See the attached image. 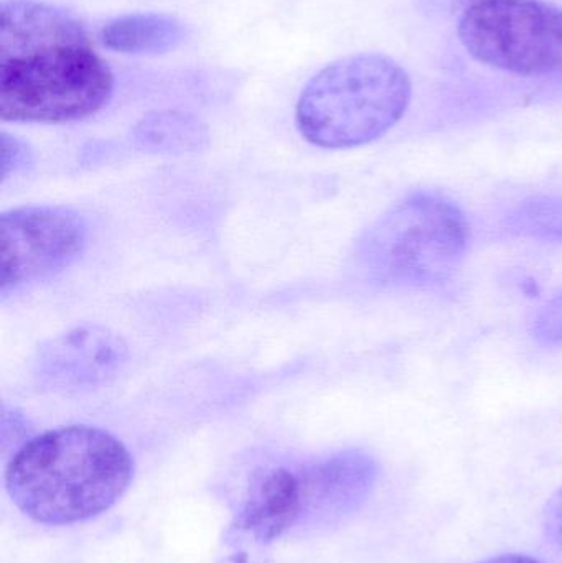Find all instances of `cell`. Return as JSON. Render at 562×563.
<instances>
[{"mask_svg": "<svg viewBox=\"0 0 562 563\" xmlns=\"http://www.w3.org/2000/svg\"><path fill=\"white\" fill-rule=\"evenodd\" d=\"M411 98V78L395 59L379 53L345 56L307 82L297 101V128L317 147H362L392 131Z\"/></svg>", "mask_w": 562, "mask_h": 563, "instance_id": "obj_3", "label": "cell"}, {"mask_svg": "<svg viewBox=\"0 0 562 563\" xmlns=\"http://www.w3.org/2000/svg\"><path fill=\"white\" fill-rule=\"evenodd\" d=\"M300 466H271L254 473L233 528L257 544H269L302 526Z\"/></svg>", "mask_w": 562, "mask_h": 563, "instance_id": "obj_9", "label": "cell"}, {"mask_svg": "<svg viewBox=\"0 0 562 563\" xmlns=\"http://www.w3.org/2000/svg\"><path fill=\"white\" fill-rule=\"evenodd\" d=\"M135 144L154 154H187L203 148L208 142L207 125L180 111L152 112L134 129Z\"/></svg>", "mask_w": 562, "mask_h": 563, "instance_id": "obj_11", "label": "cell"}, {"mask_svg": "<svg viewBox=\"0 0 562 563\" xmlns=\"http://www.w3.org/2000/svg\"><path fill=\"white\" fill-rule=\"evenodd\" d=\"M106 48L124 55H162L177 49L187 40L188 30L180 20L162 13H132L102 26Z\"/></svg>", "mask_w": 562, "mask_h": 563, "instance_id": "obj_10", "label": "cell"}, {"mask_svg": "<svg viewBox=\"0 0 562 563\" xmlns=\"http://www.w3.org/2000/svg\"><path fill=\"white\" fill-rule=\"evenodd\" d=\"M128 446L106 430L66 426L30 439L5 468L13 505L36 525L69 526L98 518L134 478Z\"/></svg>", "mask_w": 562, "mask_h": 563, "instance_id": "obj_2", "label": "cell"}, {"mask_svg": "<svg viewBox=\"0 0 562 563\" xmlns=\"http://www.w3.org/2000/svg\"><path fill=\"white\" fill-rule=\"evenodd\" d=\"M543 528L547 538L562 549V488L554 493L543 512Z\"/></svg>", "mask_w": 562, "mask_h": 563, "instance_id": "obj_16", "label": "cell"}, {"mask_svg": "<svg viewBox=\"0 0 562 563\" xmlns=\"http://www.w3.org/2000/svg\"><path fill=\"white\" fill-rule=\"evenodd\" d=\"M533 333L544 346L562 347V291L541 308Z\"/></svg>", "mask_w": 562, "mask_h": 563, "instance_id": "obj_13", "label": "cell"}, {"mask_svg": "<svg viewBox=\"0 0 562 563\" xmlns=\"http://www.w3.org/2000/svg\"><path fill=\"white\" fill-rule=\"evenodd\" d=\"M471 227L458 205L419 191L389 208L360 241L356 263L378 287L426 288L442 284L467 254Z\"/></svg>", "mask_w": 562, "mask_h": 563, "instance_id": "obj_4", "label": "cell"}, {"mask_svg": "<svg viewBox=\"0 0 562 563\" xmlns=\"http://www.w3.org/2000/svg\"><path fill=\"white\" fill-rule=\"evenodd\" d=\"M459 38L482 65L518 76L562 73V10L541 0H477Z\"/></svg>", "mask_w": 562, "mask_h": 563, "instance_id": "obj_5", "label": "cell"}, {"mask_svg": "<svg viewBox=\"0 0 562 563\" xmlns=\"http://www.w3.org/2000/svg\"><path fill=\"white\" fill-rule=\"evenodd\" d=\"M508 224L521 236L543 243H562V198H530L511 213Z\"/></svg>", "mask_w": 562, "mask_h": 563, "instance_id": "obj_12", "label": "cell"}, {"mask_svg": "<svg viewBox=\"0 0 562 563\" xmlns=\"http://www.w3.org/2000/svg\"><path fill=\"white\" fill-rule=\"evenodd\" d=\"M30 426L22 412L16 409L2 410V450L3 453L12 446L19 445L22 449L29 442Z\"/></svg>", "mask_w": 562, "mask_h": 563, "instance_id": "obj_15", "label": "cell"}, {"mask_svg": "<svg viewBox=\"0 0 562 563\" xmlns=\"http://www.w3.org/2000/svg\"><path fill=\"white\" fill-rule=\"evenodd\" d=\"M128 356L121 336L98 324H81L40 347L33 376L53 393H88L115 379Z\"/></svg>", "mask_w": 562, "mask_h": 563, "instance_id": "obj_7", "label": "cell"}, {"mask_svg": "<svg viewBox=\"0 0 562 563\" xmlns=\"http://www.w3.org/2000/svg\"><path fill=\"white\" fill-rule=\"evenodd\" d=\"M481 563H543L538 561V559L530 558V555H521V554H505L498 555V558L488 559V561Z\"/></svg>", "mask_w": 562, "mask_h": 563, "instance_id": "obj_17", "label": "cell"}, {"mask_svg": "<svg viewBox=\"0 0 562 563\" xmlns=\"http://www.w3.org/2000/svg\"><path fill=\"white\" fill-rule=\"evenodd\" d=\"M88 227L75 211L59 207H23L0 217L2 297L62 271L85 251Z\"/></svg>", "mask_w": 562, "mask_h": 563, "instance_id": "obj_6", "label": "cell"}, {"mask_svg": "<svg viewBox=\"0 0 562 563\" xmlns=\"http://www.w3.org/2000/svg\"><path fill=\"white\" fill-rule=\"evenodd\" d=\"M2 184H5L9 178L16 177L19 174L29 170L33 165V152L25 142L20 141L15 135L2 132Z\"/></svg>", "mask_w": 562, "mask_h": 563, "instance_id": "obj_14", "label": "cell"}, {"mask_svg": "<svg viewBox=\"0 0 562 563\" xmlns=\"http://www.w3.org/2000/svg\"><path fill=\"white\" fill-rule=\"evenodd\" d=\"M114 76L82 23L38 0L0 7V118L66 124L101 111Z\"/></svg>", "mask_w": 562, "mask_h": 563, "instance_id": "obj_1", "label": "cell"}, {"mask_svg": "<svg viewBox=\"0 0 562 563\" xmlns=\"http://www.w3.org/2000/svg\"><path fill=\"white\" fill-rule=\"evenodd\" d=\"M304 485L302 526L339 521L359 509L375 488L379 468L362 450H345L300 466Z\"/></svg>", "mask_w": 562, "mask_h": 563, "instance_id": "obj_8", "label": "cell"}]
</instances>
